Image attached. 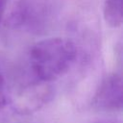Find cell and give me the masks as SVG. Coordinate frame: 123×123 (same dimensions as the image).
Returning <instances> with one entry per match:
<instances>
[{
	"instance_id": "cell-1",
	"label": "cell",
	"mask_w": 123,
	"mask_h": 123,
	"mask_svg": "<svg viewBox=\"0 0 123 123\" xmlns=\"http://www.w3.org/2000/svg\"><path fill=\"white\" fill-rule=\"evenodd\" d=\"M77 54L75 43L68 38H45L29 49L25 70L34 80L50 84L69 70Z\"/></svg>"
},
{
	"instance_id": "cell-5",
	"label": "cell",
	"mask_w": 123,
	"mask_h": 123,
	"mask_svg": "<svg viewBox=\"0 0 123 123\" xmlns=\"http://www.w3.org/2000/svg\"><path fill=\"white\" fill-rule=\"evenodd\" d=\"M123 0H105L103 16L105 22L111 28H118L123 22Z\"/></svg>"
},
{
	"instance_id": "cell-2",
	"label": "cell",
	"mask_w": 123,
	"mask_h": 123,
	"mask_svg": "<svg viewBox=\"0 0 123 123\" xmlns=\"http://www.w3.org/2000/svg\"><path fill=\"white\" fill-rule=\"evenodd\" d=\"M49 12L41 0H20L12 10L10 23L13 28L39 33L48 21Z\"/></svg>"
},
{
	"instance_id": "cell-4",
	"label": "cell",
	"mask_w": 123,
	"mask_h": 123,
	"mask_svg": "<svg viewBox=\"0 0 123 123\" xmlns=\"http://www.w3.org/2000/svg\"><path fill=\"white\" fill-rule=\"evenodd\" d=\"M5 63L0 62V118L4 117L9 108H12V73L6 70Z\"/></svg>"
},
{
	"instance_id": "cell-3",
	"label": "cell",
	"mask_w": 123,
	"mask_h": 123,
	"mask_svg": "<svg viewBox=\"0 0 123 123\" xmlns=\"http://www.w3.org/2000/svg\"><path fill=\"white\" fill-rule=\"evenodd\" d=\"M123 103V83L119 73L106 76L98 86L92 98V106L101 111L121 110Z\"/></svg>"
},
{
	"instance_id": "cell-7",
	"label": "cell",
	"mask_w": 123,
	"mask_h": 123,
	"mask_svg": "<svg viewBox=\"0 0 123 123\" xmlns=\"http://www.w3.org/2000/svg\"><path fill=\"white\" fill-rule=\"evenodd\" d=\"M95 123H114V122H111V121H98Z\"/></svg>"
},
{
	"instance_id": "cell-6",
	"label": "cell",
	"mask_w": 123,
	"mask_h": 123,
	"mask_svg": "<svg viewBox=\"0 0 123 123\" xmlns=\"http://www.w3.org/2000/svg\"><path fill=\"white\" fill-rule=\"evenodd\" d=\"M7 3H8V0H0V25L3 21L4 15H5V12H6Z\"/></svg>"
}]
</instances>
